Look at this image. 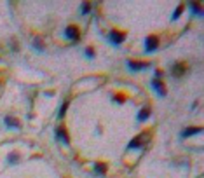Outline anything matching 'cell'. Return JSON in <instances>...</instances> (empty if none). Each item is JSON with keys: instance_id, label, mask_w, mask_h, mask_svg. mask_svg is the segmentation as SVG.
Returning <instances> with one entry per match:
<instances>
[{"instance_id": "cell-1", "label": "cell", "mask_w": 204, "mask_h": 178, "mask_svg": "<svg viewBox=\"0 0 204 178\" xmlns=\"http://www.w3.org/2000/svg\"><path fill=\"white\" fill-rule=\"evenodd\" d=\"M108 39H110V42H113L115 45H119V44H122V40L126 39V33H124V32H117V30H112L110 35H108Z\"/></svg>"}, {"instance_id": "cell-2", "label": "cell", "mask_w": 204, "mask_h": 178, "mask_svg": "<svg viewBox=\"0 0 204 178\" xmlns=\"http://www.w3.org/2000/svg\"><path fill=\"white\" fill-rule=\"evenodd\" d=\"M128 66H129L131 70H134V72H138V70H145V68H148L150 63L147 61H128Z\"/></svg>"}, {"instance_id": "cell-3", "label": "cell", "mask_w": 204, "mask_h": 178, "mask_svg": "<svg viewBox=\"0 0 204 178\" xmlns=\"http://www.w3.org/2000/svg\"><path fill=\"white\" fill-rule=\"evenodd\" d=\"M157 45H159L157 37H147V39H145V51H147V53L155 51V49H157Z\"/></svg>"}, {"instance_id": "cell-4", "label": "cell", "mask_w": 204, "mask_h": 178, "mask_svg": "<svg viewBox=\"0 0 204 178\" xmlns=\"http://www.w3.org/2000/svg\"><path fill=\"white\" fill-rule=\"evenodd\" d=\"M65 37L77 42V40H79V30H77V26H68V28L65 30Z\"/></svg>"}, {"instance_id": "cell-5", "label": "cell", "mask_w": 204, "mask_h": 178, "mask_svg": "<svg viewBox=\"0 0 204 178\" xmlns=\"http://www.w3.org/2000/svg\"><path fill=\"white\" fill-rule=\"evenodd\" d=\"M152 87L157 91V94L159 96H166V89H164V86H162V82L159 79H155V80H152Z\"/></svg>"}, {"instance_id": "cell-6", "label": "cell", "mask_w": 204, "mask_h": 178, "mask_svg": "<svg viewBox=\"0 0 204 178\" xmlns=\"http://www.w3.org/2000/svg\"><path fill=\"white\" fill-rule=\"evenodd\" d=\"M171 74H173V77H182V75L185 74V65H183V63H176V65L173 66Z\"/></svg>"}, {"instance_id": "cell-7", "label": "cell", "mask_w": 204, "mask_h": 178, "mask_svg": "<svg viewBox=\"0 0 204 178\" xmlns=\"http://www.w3.org/2000/svg\"><path fill=\"white\" fill-rule=\"evenodd\" d=\"M56 136L61 140L65 145H70V138H68V135H66L65 128H58V129H56Z\"/></svg>"}, {"instance_id": "cell-8", "label": "cell", "mask_w": 204, "mask_h": 178, "mask_svg": "<svg viewBox=\"0 0 204 178\" xmlns=\"http://www.w3.org/2000/svg\"><path fill=\"white\" fill-rule=\"evenodd\" d=\"M203 129L201 128H187L185 131L182 133V138H187V136H192V135H197V133H201Z\"/></svg>"}, {"instance_id": "cell-9", "label": "cell", "mask_w": 204, "mask_h": 178, "mask_svg": "<svg viewBox=\"0 0 204 178\" xmlns=\"http://www.w3.org/2000/svg\"><path fill=\"white\" fill-rule=\"evenodd\" d=\"M148 117H150V108H148V107H145V108L138 114V120H140V122H143V120H147Z\"/></svg>"}, {"instance_id": "cell-10", "label": "cell", "mask_w": 204, "mask_h": 178, "mask_svg": "<svg viewBox=\"0 0 204 178\" xmlns=\"http://www.w3.org/2000/svg\"><path fill=\"white\" fill-rule=\"evenodd\" d=\"M5 124H7L9 128H19L18 120H16V119H12V117H5Z\"/></svg>"}, {"instance_id": "cell-11", "label": "cell", "mask_w": 204, "mask_h": 178, "mask_svg": "<svg viewBox=\"0 0 204 178\" xmlns=\"http://www.w3.org/2000/svg\"><path fill=\"white\" fill-rule=\"evenodd\" d=\"M136 147H141V138H140V136H136V138L128 145V148H136Z\"/></svg>"}, {"instance_id": "cell-12", "label": "cell", "mask_w": 204, "mask_h": 178, "mask_svg": "<svg viewBox=\"0 0 204 178\" xmlns=\"http://www.w3.org/2000/svg\"><path fill=\"white\" fill-rule=\"evenodd\" d=\"M182 12H183V7H182V5H180V7H178V9H176V11H174V14H173V19H178V18H180V14H182Z\"/></svg>"}, {"instance_id": "cell-13", "label": "cell", "mask_w": 204, "mask_h": 178, "mask_svg": "<svg viewBox=\"0 0 204 178\" xmlns=\"http://www.w3.org/2000/svg\"><path fill=\"white\" fill-rule=\"evenodd\" d=\"M89 9H91V5H89V4H82V7H80L82 14H87V12H89Z\"/></svg>"}, {"instance_id": "cell-14", "label": "cell", "mask_w": 204, "mask_h": 178, "mask_svg": "<svg viewBox=\"0 0 204 178\" xmlns=\"http://www.w3.org/2000/svg\"><path fill=\"white\" fill-rule=\"evenodd\" d=\"M190 7H192V11H194V12H197V14H201V7H199L197 4H190Z\"/></svg>"}, {"instance_id": "cell-15", "label": "cell", "mask_w": 204, "mask_h": 178, "mask_svg": "<svg viewBox=\"0 0 204 178\" xmlns=\"http://www.w3.org/2000/svg\"><path fill=\"white\" fill-rule=\"evenodd\" d=\"M65 112H66V101L61 105V110H59V117H63V115H65Z\"/></svg>"}, {"instance_id": "cell-16", "label": "cell", "mask_w": 204, "mask_h": 178, "mask_svg": "<svg viewBox=\"0 0 204 178\" xmlns=\"http://www.w3.org/2000/svg\"><path fill=\"white\" fill-rule=\"evenodd\" d=\"M96 171L98 173H105V164H96Z\"/></svg>"}, {"instance_id": "cell-17", "label": "cell", "mask_w": 204, "mask_h": 178, "mask_svg": "<svg viewBox=\"0 0 204 178\" xmlns=\"http://www.w3.org/2000/svg\"><path fill=\"white\" fill-rule=\"evenodd\" d=\"M33 44H35V47H37V51H40V53H42V51H44V45H42V44H40V42H38V39L35 40V42H33Z\"/></svg>"}, {"instance_id": "cell-18", "label": "cell", "mask_w": 204, "mask_h": 178, "mask_svg": "<svg viewBox=\"0 0 204 178\" xmlns=\"http://www.w3.org/2000/svg\"><path fill=\"white\" fill-rule=\"evenodd\" d=\"M115 101H117V103H124V101H126V98H124V96H120V94H119V96H115Z\"/></svg>"}, {"instance_id": "cell-19", "label": "cell", "mask_w": 204, "mask_h": 178, "mask_svg": "<svg viewBox=\"0 0 204 178\" xmlns=\"http://www.w3.org/2000/svg\"><path fill=\"white\" fill-rule=\"evenodd\" d=\"M86 54H87V56H89V58H93V56H94L93 49H91V47H87V49H86Z\"/></svg>"}, {"instance_id": "cell-20", "label": "cell", "mask_w": 204, "mask_h": 178, "mask_svg": "<svg viewBox=\"0 0 204 178\" xmlns=\"http://www.w3.org/2000/svg\"><path fill=\"white\" fill-rule=\"evenodd\" d=\"M18 156H9V162H16V161H18Z\"/></svg>"}]
</instances>
